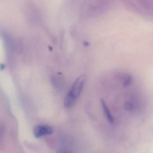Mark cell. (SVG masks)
<instances>
[{"instance_id":"obj_4","label":"cell","mask_w":153,"mask_h":153,"mask_svg":"<svg viewBox=\"0 0 153 153\" xmlns=\"http://www.w3.org/2000/svg\"><path fill=\"white\" fill-rule=\"evenodd\" d=\"M101 103L102 106L103 108L104 114H105L108 121L111 124H113L114 122V118H113L108 108V106H107L105 101L103 99L101 100Z\"/></svg>"},{"instance_id":"obj_2","label":"cell","mask_w":153,"mask_h":153,"mask_svg":"<svg viewBox=\"0 0 153 153\" xmlns=\"http://www.w3.org/2000/svg\"><path fill=\"white\" fill-rule=\"evenodd\" d=\"M85 80L86 76L83 75L75 80L65 99L64 105L65 108H71L75 105L82 90Z\"/></svg>"},{"instance_id":"obj_5","label":"cell","mask_w":153,"mask_h":153,"mask_svg":"<svg viewBox=\"0 0 153 153\" xmlns=\"http://www.w3.org/2000/svg\"><path fill=\"white\" fill-rule=\"evenodd\" d=\"M4 65H1V70H3V69H4Z\"/></svg>"},{"instance_id":"obj_1","label":"cell","mask_w":153,"mask_h":153,"mask_svg":"<svg viewBox=\"0 0 153 153\" xmlns=\"http://www.w3.org/2000/svg\"><path fill=\"white\" fill-rule=\"evenodd\" d=\"M128 7L137 14L153 19V0H124Z\"/></svg>"},{"instance_id":"obj_3","label":"cell","mask_w":153,"mask_h":153,"mask_svg":"<svg viewBox=\"0 0 153 153\" xmlns=\"http://www.w3.org/2000/svg\"><path fill=\"white\" fill-rule=\"evenodd\" d=\"M53 132L54 129L52 127L46 125H38L35 127L33 133L35 137L39 138L52 134Z\"/></svg>"}]
</instances>
